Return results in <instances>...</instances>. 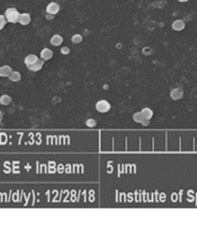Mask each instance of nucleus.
<instances>
[{
  "label": "nucleus",
  "instance_id": "obj_8",
  "mask_svg": "<svg viewBox=\"0 0 197 228\" xmlns=\"http://www.w3.org/2000/svg\"><path fill=\"white\" fill-rule=\"evenodd\" d=\"M43 64H44V60H42V59H39L35 63L31 64V66H27V68L29 69V71H31V72H39L40 70H42Z\"/></svg>",
  "mask_w": 197,
  "mask_h": 228
},
{
  "label": "nucleus",
  "instance_id": "obj_14",
  "mask_svg": "<svg viewBox=\"0 0 197 228\" xmlns=\"http://www.w3.org/2000/svg\"><path fill=\"white\" fill-rule=\"evenodd\" d=\"M8 78L13 82H17L22 79V74H20L19 71H12V73L10 74V76L8 77Z\"/></svg>",
  "mask_w": 197,
  "mask_h": 228
},
{
  "label": "nucleus",
  "instance_id": "obj_6",
  "mask_svg": "<svg viewBox=\"0 0 197 228\" xmlns=\"http://www.w3.org/2000/svg\"><path fill=\"white\" fill-rule=\"evenodd\" d=\"M53 50H49V48H43L42 50H41V53H40V56H41V59L44 61H48V60H51V58H53Z\"/></svg>",
  "mask_w": 197,
  "mask_h": 228
},
{
  "label": "nucleus",
  "instance_id": "obj_21",
  "mask_svg": "<svg viewBox=\"0 0 197 228\" xmlns=\"http://www.w3.org/2000/svg\"><path fill=\"white\" fill-rule=\"evenodd\" d=\"M179 2H181V3H185V2H188V1H190V0H178Z\"/></svg>",
  "mask_w": 197,
  "mask_h": 228
},
{
  "label": "nucleus",
  "instance_id": "obj_3",
  "mask_svg": "<svg viewBox=\"0 0 197 228\" xmlns=\"http://www.w3.org/2000/svg\"><path fill=\"white\" fill-rule=\"evenodd\" d=\"M59 11H60V6H59L57 2H51V3L47 4L46 7V13L51 15H56L58 14Z\"/></svg>",
  "mask_w": 197,
  "mask_h": 228
},
{
  "label": "nucleus",
  "instance_id": "obj_9",
  "mask_svg": "<svg viewBox=\"0 0 197 228\" xmlns=\"http://www.w3.org/2000/svg\"><path fill=\"white\" fill-rule=\"evenodd\" d=\"M172 28L176 31H181L185 28V23L183 22L182 19H176L175 22L173 23Z\"/></svg>",
  "mask_w": 197,
  "mask_h": 228
},
{
  "label": "nucleus",
  "instance_id": "obj_4",
  "mask_svg": "<svg viewBox=\"0 0 197 228\" xmlns=\"http://www.w3.org/2000/svg\"><path fill=\"white\" fill-rule=\"evenodd\" d=\"M133 121L136 123H141L142 125H148L150 123V120H147L145 119V117L142 116L141 111H136L135 114L133 115Z\"/></svg>",
  "mask_w": 197,
  "mask_h": 228
},
{
  "label": "nucleus",
  "instance_id": "obj_13",
  "mask_svg": "<svg viewBox=\"0 0 197 228\" xmlns=\"http://www.w3.org/2000/svg\"><path fill=\"white\" fill-rule=\"evenodd\" d=\"M141 111L142 116L145 117V119H147V120H151V118L153 117V110H152L151 108L145 107V108H142Z\"/></svg>",
  "mask_w": 197,
  "mask_h": 228
},
{
  "label": "nucleus",
  "instance_id": "obj_10",
  "mask_svg": "<svg viewBox=\"0 0 197 228\" xmlns=\"http://www.w3.org/2000/svg\"><path fill=\"white\" fill-rule=\"evenodd\" d=\"M12 68L10 66H0V77H9L12 73Z\"/></svg>",
  "mask_w": 197,
  "mask_h": 228
},
{
  "label": "nucleus",
  "instance_id": "obj_15",
  "mask_svg": "<svg viewBox=\"0 0 197 228\" xmlns=\"http://www.w3.org/2000/svg\"><path fill=\"white\" fill-rule=\"evenodd\" d=\"M11 103H12V98L10 97V95L2 94L1 97H0V104H1V105L8 106V105L11 104Z\"/></svg>",
  "mask_w": 197,
  "mask_h": 228
},
{
  "label": "nucleus",
  "instance_id": "obj_2",
  "mask_svg": "<svg viewBox=\"0 0 197 228\" xmlns=\"http://www.w3.org/2000/svg\"><path fill=\"white\" fill-rule=\"evenodd\" d=\"M110 108H111L110 103L108 102V101H106V100H100V101H98V102L95 103V109H97L98 113H101V114L108 113V111L110 110Z\"/></svg>",
  "mask_w": 197,
  "mask_h": 228
},
{
  "label": "nucleus",
  "instance_id": "obj_17",
  "mask_svg": "<svg viewBox=\"0 0 197 228\" xmlns=\"http://www.w3.org/2000/svg\"><path fill=\"white\" fill-rule=\"evenodd\" d=\"M86 125L88 128H94V126H97V121H95L94 119L90 118L86 121Z\"/></svg>",
  "mask_w": 197,
  "mask_h": 228
},
{
  "label": "nucleus",
  "instance_id": "obj_22",
  "mask_svg": "<svg viewBox=\"0 0 197 228\" xmlns=\"http://www.w3.org/2000/svg\"><path fill=\"white\" fill-rule=\"evenodd\" d=\"M0 116H1V110H0Z\"/></svg>",
  "mask_w": 197,
  "mask_h": 228
},
{
  "label": "nucleus",
  "instance_id": "obj_5",
  "mask_svg": "<svg viewBox=\"0 0 197 228\" xmlns=\"http://www.w3.org/2000/svg\"><path fill=\"white\" fill-rule=\"evenodd\" d=\"M183 94H184V92H183V89L182 88H175V89H173L172 91H170V99L173 100V101H178L180 99H182Z\"/></svg>",
  "mask_w": 197,
  "mask_h": 228
},
{
  "label": "nucleus",
  "instance_id": "obj_19",
  "mask_svg": "<svg viewBox=\"0 0 197 228\" xmlns=\"http://www.w3.org/2000/svg\"><path fill=\"white\" fill-rule=\"evenodd\" d=\"M60 53L62 54V55H69L70 54V48L68 47V46H63V47H61V50H60Z\"/></svg>",
  "mask_w": 197,
  "mask_h": 228
},
{
  "label": "nucleus",
  "instance_id": "obj_1",
  "mask_svg": "<svg viewBox=\"0 0 197 228\" xmlns=\"http://www.w3.org/2000/svg\"><path fill=\"white\" fill-rule=\"evenodd\" d=\"M19 12L17 11L15 8H9L7 9L6 13H4V16H6V19L8 23H11V24H16L19 23Z\"/></svg>",
  "mask_w": 197,
  "mask_h": 228
},
{
  "label": "nucleus",
  "instance_id": "obj_11",
  "mask_svg": "<svg viewBox=\"0 0 197 228\" xmlns=\"http://www.w3.org/2000/svg\"><path fill=\"white\" fill-rule=\"evenodd\" d=\"M38 60H39V57L37 55H35V54H30V55H28L25 58L24 62H25L26 66H31V64L35 63V62H37Z\"/></svg>",
  "mask_w": 197,
  "mask_h": 228
},
{
  "label": "nucleus",
  "instance_id": "obj_18",
  "mask_svg": "<svg viewBox=\"0 0 197 228\" xmlns=\"http://www.w3.org/2000/svg\"><path fill=\"white\" fill-rule=\"evenodd\" d=\"M7 25V19H6V16L4 15H1L0 14V30H2L4 27H6Z\"/></svg>",
  "mask_w": 197,
  "mask_h": 228
},
{
  "label": "nucleus",
  "instance_id": "obj_7",
  "mask_svg": "<svg viewBox=\"0 0 197 228\" xmlns=\"http://www.w3.org/2000/svg\"><path fill=\"white\" fill-rule=\"evenodd\" d=\"M31 22V16L29 13H23V14L19 15V23L22 26H27L29 25Z\"/></svg>",
  "mask_w": 197,
  "mask_h": 228
},
{
  "label": "nucleus",
  "instance_id": "obj_12",
  "mask_svg": "<svg viewBox=\"0 0 197 228\" xmlns=\"http://www.w3.org/2000/svg\"><path fill=\"white\" fill-rule=\"evenodd\" d=\"M63 43V38L59 34H54L51 38V44L53 46H60Z\"/></svg>",
  "mask_w": 197,
  "mask_h": 228
},
{
  "label": "nucleus",
  "instance_id": "obj_16",
  "mask_svg": "<svg viewBox=\"0 0 197 228\" xmlns=\"http://www.w3.org/2000/svg\"><path fill=\"white\" fill-rule=\"evenodd\" d=\"M71 41L73 42L74 44H79L83 42V35L79 34V33H76V34H74L73 37L71 38Z\"/></svg>",
  "mask_w": 197,
  "mask_h": 228
},
{
  "label": "nucleus",
  "instance_id": "obj_20",
  "mask_svg": "<svg viewBox=\"0 0 197 228\" xmlns=\"http://www.w3.org/2000/svg\"><path fill=\"white\" fill-rule=\"evenodd\" d=\"M53 16H54V15H51V14H47V15H46V19H49V20H51V19H53Z\"/></svg>",
  "mask_w": 197,
  "mask_h": 228
}]
</instances>
